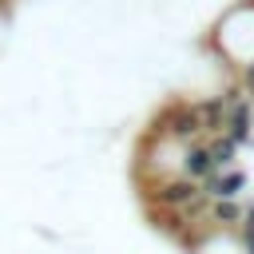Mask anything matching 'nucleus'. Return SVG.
I'll return each instance as SVG.
<instances>
[{
  "instance_id": "1",
  "label": "nucleus",
  "mask_w": 254,
  "mask_h": 254,
  "mask_svg": "<svg viewBox=\"0 0 254 254\" xmlns=\"http://www.w3.org/2000/svg\"><path fill=\"white\" fill-rule=\"evenodd\" d=\"M242 190H246V171H242V167L214 171V175L202 183V198H206V202H218V198H242Z\"/></svg>"
},
{
  "instance_id": "2",
  "label": "nucleus",
  "mask_w": 254,
  "mask_h": 254,
  "mask_svg": "<svg viewBox=\"0 0 254 254\" xmlns=\"http://www.w3.org/2000/svg\"><path fill=\"white\" fill-rule=\"evenodd\" d=\"M206 151H210V163H214V171H230V167H238V147H234L226 135H214V139H206Z\"/></svg>"
}]
</instances>
